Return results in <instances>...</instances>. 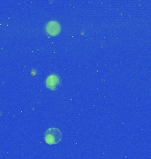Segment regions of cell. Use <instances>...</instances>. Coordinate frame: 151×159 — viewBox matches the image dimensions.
I'll return each instance as SVG.
<instances>
[{
	"label": "cell",
	"mask_w": 151,
	"mask_h": 159,
	"mask_svg": "<svg viewBox=\"0 0 151 159\" xmlns=\"http://www.w3.org/2000/svg\"><path fill=\"white\" fill-rule=\"evenodd\" d=\"M45 84L50 90H56L61 85V79L57 74H51L47 78Z\"/></svg>",
	"instance_id": "2"
},
{
	"label": "cell",
	"mask_w": 151,
	"mask_h": 159,
	"mask_svg": "<svg viewBox=\"0 0 151 159\" xmlns=\"http://www.w3.org/2000/svg\"><path fill=\"white\" fill-rule=\"evenodd\" d=\"M62 134L59 129L57 128H50L46 131L44 134V140L47 144L54 145L61 141Z\"/></svg>",
	"instance_id": "1"
},
{
	"label": "cell",
	"mask_w": 151,
	"mask_h": 159,
	"mask_svg": "<svg viewBox=\"0 0 151 159\" xmlns=\"http://www.w3.org/2000/svg\"><path fill=\"white\" fill-rule=\"evenodd\" d=\"M46 31L47 33L50 35H56L59 34L60 32V25L57 21H50L48 23L46 27Z\"/></svg>",
	"instance_id": "3"
}]
</instances>
